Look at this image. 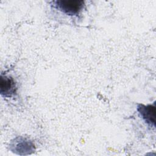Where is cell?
Instances as JSON below:
<instances>
[{
    "label": "cell",
    "mask_w": 156,
    "mask_h": 156,
    "mask_svg": "<svg viewBox=\"0 0 156 156\" xmlns=\"http://www.w3.org/2000/svg\"><path fill=\"white\" fill-rule=\"evenodd\" d=\"M83 1L57 0L52 1V6L62 13L71 16L77 15L84 7Z\"/></svg>",
    "instance_id": "1"
},
{
    "label": "cell",
    "mask_w": 156,
    "mask_h": 156,
    "mask_svg": "<svg viewBox=\"0 0 156 156\" xmlns=\"http://www.w3.org/2000/svg\"><path fill=\"white\" fill-rule=\"evenodd\" d=\"M1 94L5 97H10L16 93V87L13 79L11 77H1Z\"/></svg>",
    "instance_id": "2"
},
{
    "label": "cell",
    "mask_w": 156,
    "mask_h": 156,
    "mask_svg": "<svg viewBox=\"0 0 156 156\" xmlns=\"http://www.w3.org/2000/svg\"><path fill=\"white\" fill-rule=\"evenodd\" d=\"M138 110L145 121L151 124H155V107L154 105H144L140 104L138 107Z\"/></svg>",
    "instance_id": "3"
}]
</instances>
